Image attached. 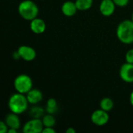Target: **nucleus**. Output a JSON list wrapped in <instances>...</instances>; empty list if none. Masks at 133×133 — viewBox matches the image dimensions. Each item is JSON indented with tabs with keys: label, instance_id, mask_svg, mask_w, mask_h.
Segmentation results:
<instances>
[{
	"label": "nucleus",
	"instance_id": "obj_1",
	"mask_svg": "<svg viewBox=\"0 0 133 133\" xmlns=\"http://www.w3.org/2000/svg\"><path fill=\"white\" fill-rule=\"evenodd\" d=\"M117 37L124 44L133 43V21L125 19L122 21L117 28Z\"/></svg>",
	"mask_w": 133,
	"mask_h": 133
},
{
	"label": "nucleus",
	"instance_id": "obj_2",
	"mask_svg": "<svg viewBox=\"0 0 133 133\" xmlns=\"http://www.w3.org/2000/svg\"><path fill=\"white\" fill-rule=\"evenodd\" d=\"M28 101L26 96L23 94L16 93L12 94L9 100V108L11 112L16 113L17 115L23 113L28 107Z\"/></svg>",
	"mask_w": 133,
	"mask_h": 133
},
{
	"label": "nucleus",
	"instance_id": "obj_3",
	"mask_svg": "<svg viewBox=\"0 0 133 133\" xmlns=\"http://www.w3.org/2000/svg\"><path fill=\"white\" fill-rule=\"evenodd\" d=\"M18 12L23 19L31 21L37 16L39 9L37 5L33 1L24 0L19 3Z\"/></svg>",
	"mask_w": 133,
	"mask_h": 133
},
{
	"label": "nucleus",
	"instance_id": "obj_4",
	"mask_svg": "<svg viewBox=\"0 0 133 133\" xmlns=\"http://www.w3.org/2000/svg\"><path fill=\"white\" fill-rule=\"evenodd\" d=\"M32 85L31 78L25 74L19 75L14 80V87L20 94H27L32 89Z\"/></svg>",
	"mask_w": 133,
	"mask_h": 133
},
{
	"label": "nucleus",
	"instance_id": "obj_5",
	"mask_svg": "<svg viewBox=\"0 0 133 133\" xmlns=\"http://www.w3.org/2000/svg\"><path fill=\"white\" fill-rule=\"evenodd\" d=\"M44 129L42 120L40 118H32L28 121L23 128V132L25 133H41Z\"/></svg>",
	"mask_w": 133,
	"mask_h": 133
},
{
	"label": "nucleus",
	"instance_id": "obj_6",
	"mask_svg": "<svg viewBox=\"0 0 133 133\" xmlns=\"http://www.w3.org/2000/svg\"><path fill=\"white\" fill-rule=\"evenodd\" d=\"M91 121L96 125H104L109 121V115L108 114V111L101 108L94 111L91 115Z\"/></svg>",
	"mask_w": 133,
	"mask_h": 133
},
{
	"label": "nucleus",
	"instance_id": "obj_7",
	"mask_svg": "<svg viewBox=\"0 0 133 133\" xmlns=\"http://www.w3.org/2000/svg\"><path fill=\"white\" fill-rule=\"evenodd\" d=\"M120 77L126 83L133 82V64L126 62L123 64L119 71Z\"/></svg>",
	"mask_w": 133,
	"mask_h": 133
},
{
	"label": "nucleus",
	"instance_id": "obj_8",
	"mask_svg": "<svg viewBox=\"0 0 133 133\" xmlns=\"http://www.w3.org/2000/svg\"><path fill=\"white\" fill-rule=\"evenodd\" d=\"M17 53H18L19 58H23V60H25L26 62L33 61L36 58L35 50L33 48L26 46V45L20 46L18 48Z\"/></svg>",
	"mask_w": 133,
	"mask_h": 133
},
{
	"label": "nucleus",
	"instance_id": "obj_9",
	"mask_svg": "<svg viewBox=\"0 0 133 133\" xmlns=\"http://www.w3.org/2000/svg\"><path fill=\"white\" fill-rule=\"evenodd\" d=\"M115 5L113 0H102L100 5V11L103 16H110L114 13Z\"/></svg>",
	"mask_w": 133,
	"mask_h": 133
},
{
	"label": "nucleus",
	"instance_id": "obj_10",
	"mask_svg": "<svg viewBox=\"0 0 133 133\" xmlns=\"http://www.w3.org/2000/svg\"><path fill=\"white\" fill-rule=\"evenodd\" d=\"M46 29V24L45 22L40 19V18H35L31 20L30 22V30L35 33V34H42L45 31Z\"/></svg>",
	"mask_w": 133,
	"mask_h": 133
},
{
	"label": "nucleus",
	"instance_id": "obj_11",
	"mask_svg": "<svg viewBox=\"0 0 133 133\" xmlns=\"http://www.w3.org/2000/svg\"><path fill=\"white\" fill-rule=\"evenodd\" d=\"M6 125H8L9 129H18L20 126V120L17 114L11 112L6 117L5 120Z\"/></svg>",
	"mask_w": 133,
	"mask_h": 133
},
{
	"label": "nucleus",
	"instance_id": "obj_12",
	"mask_svg": "<svg viewBox=\"0 0 133 133\" xmlns=\"http://www.w3.org/2000/svg\"><path fill=\"white\" fill-rule=\"evenodd\" d=\"M43 95L42 93L37 89H31L26 94V98L29 104H37L42 100Z\"/></svg>",
	"mask_w": 133,
	"mask_h": 133
},
{
	"label": "nucleus",
	"instance_id": "obj_13",
	"mask_svg": "<svg viewBox=\"0 0 133 133\" xmlns=\"http://www.w3.org/2000/svg\"><path fill=\"white\" fill-rule=\"evenodd\" d=\"M78 10L76 2L72 1H67L64 2L62 6V11L63 14L66 16H72L76 14V11Z\"/></svg>",
	"mask_w": 133,
	"mask_h": 133
},
{
	"label": "nucleus",
	"instance_id": "obj_14",
	"mask_svg": "<svg viewBox=\"0 0 133 133\" xmlns=\"http://www.w3.org/2000/svg\"><path fill=\"white\" fill-rule=\"evenodd\" d=\"M76 5L78 10L86 11L91 8L93 5V0H76Z\"/></svg>",
	"mask_w": 133,
	"mask_h": 133
},
{
	"label": "nucleus",
	"instance_id": "obj_15",
	"mask_svg": "<svg viewBox=\"0 0 133 133\" xmlns=\"http://www.w3.org/2000/svg\"><path fill=\"white\" fill-rule=\"evenodd\" d=\"M46 111L48 114H55L58 111V105L57 101L54 98H50L47 101L46 104Z\"/></svg>",
	"mask_w": 133,
	"mask_h": 133
},
{
	"label": "nucleus",
	"instance_id": "obj_16",
	"mask_svg": "<svg viewBox=\"0 0 133 133\" xmlns=\"http://www.w3.org/2000/svg\"><path fill=\"white\" fill-rule=\"evenodd\" d=\"M100 106H101V109H103V110H104L106 111H109L113 108L114 102L111 98L105 97V98L101 100V101L100 103Z\"/></svg>",
	"mask_w": 133,
	"mask_h": 133
},
{
	"label": "nucleus",
	"instance_id": "obj_17",
	"mask_svg": "<svg viewBox=\"0 0 133 133\" xmlns=\"http://www.w3.org/2000/svg\"><path fill=\"white\" fill-rule=\"evenodd\" d=\"M44 109L39 106H34L30 111V115L33 118H41L44 116Z\"/></svg>",
	"mask_w": 133,
	"mask_h": 133
},
{
	"label": "nucleus",
	"instance_id": "obj_18",
	"mask_svg": "<svg viewBox=\"0 0 133 133\" xmlns=\"http://www.w3.org/2000/svg\"><path fill=\"white\" fill-rule=\"evenodd\" d=\"M42 122L44 127H53L55 125V119L51 114H48L42 117Z\"/></svg>",
	"mask_w": 133,
	"mask_h": 133
},
{
	"label": "nucleus",
	"instance_id": "obj_19",
	"mask_svg": "<svg viewBox=\"0 0 133 133\" xmlns=\"http://www.w3.org/2000/svg\"><path fill=\"white\" fill-rule=\"evenodd\" d=\"M125 59L127 62L133 64V49H130L127 51L125 55Z\"/></svg>",
	"mask_w": 133,
	"mask_h": 133
},
{
	"label": "nucleus",
	"instance_id": "obj_20",
	"mask_svg": "<svg viewBox=\"0 0 133 133\" xmlns=\"http://www.w3.org/2000/svg\"><path fill=\"white\" fill-rule=\"evenodd\" d=\"M115 4L118 6H120V7H123V6H125L128 5L129 0H113Z\"/></svg>",
	"mask_w": 133,
	"mask_h": 133
},
{
	"label": "nucleus",
	"instance_id": "obj_21",
	"mask_svg": "<svg viewBox=\"0 0 133 133\" xmlns=\"http://www.w3.org/2000/svg\"><path fill=\"white\" fill-rule=\"evenodd\" d=\"M8 125H6L5 122H0V132L5 133L8 132Z\"/></svg>",
	"mask_w": 133,
	"mask_h": 133
},
{
	"label": "nucleus",
	"instance_id": "obj_22",
	"mask_svg": "<svg viewBox=\"0 0 133 133\" xmlns=\"http://www.w3.org/2000/svg\"><path fill=\"white\" fill-rule=\"evenodd\" d=\"M43 133H55V130L52 129V127H44L43 131Z\"/></svg>",
	"mask_w": 133,
	"mask_h": 133
},
{
	"label": "nucleus",
	"instance_id": "obj_23",
	"mask_svg": "<svg viewBox=\"0 0 133 133\" xmlns=\"http://www.w3.org/2000/svg\"><path fill=\"white\" fill-rule=\"evenodd\" d=\"M66 132L67 133H75L76 132V130L72 128H69L66 130Z\"/></svg>",
	"mask_w": 133,
	"mask_h": 133
},
{
	"label": "nucleus",
	"instance_id": "obj_24",
	"mask_svg": "<svg viewBox=\"0 0 133 133\" xmlns=\"http://www.w3.org/2000/svg\"><path fill=\"white\" fill-rule=\"evenodd\" d=\"M8 132L9 133H16L17 132V129H8Z\"/></svg>",
	"mask_w": 133,
	"mask_h": 133
},
{
	"label": "nucleus",
	"instance_id": "obj_25",
	"mask_svg": "<svg viewBox=\"0 0 133 133\" xmlns=\"http://www.w3.org/2000/svg\"><path fill=\"white\" fill-rule=\"evenodd\" d=\"M130 103H131V104L132 105L133 107V91L130 94Z\"/></svg>",
	"mask_w": 133,
	"mask_h": 133
},
{
	"label": "nucleus",
	"instance_id": "obj_26",
	"mask_svg": "<svg viewBox=\"0 0 133 133\" xmlns=\"http://www.w3.org/2000/svg\"><path fill=\"white\" fill-rule=\"evenodd\" d=\"M132 20L133 21V13H132Z\"/></svg>",
	"mask_w": 133,
	"mask_h": 133
}]
</instances>
